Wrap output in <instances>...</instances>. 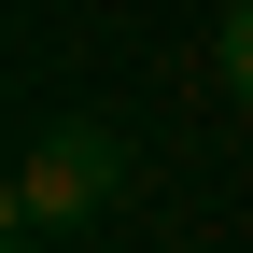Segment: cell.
<instances>
[{"label": "cell", "instance_id": "cell-1", "mask_svg": "<svg viewBox=\"0 0 253 253\" xmlns=\"http://www.w3.org/2000/svg\"><path fill=\"white\" fill-rule=\"evenodd\" d=\"M113 197H126V141H113L99 113H56V126H28V155H14V239L99 225Z\"/></svg>", "mask_w": 253, "mask_h": 253}, {"label": "cell", "instance_id": "cell-2", "mask_svg": "<svg viewBox=\"0 0 253 253\" xmlns=\"http://www.w3.org/2000/svg\"><path fill=\"white\" fill-rule=\"evenodd\" d=\"M211 71H225V99H253V0L225 14V42H211Z\"/></svg>", "mask_w": 253, "mask_h": 253}]
</instances>
